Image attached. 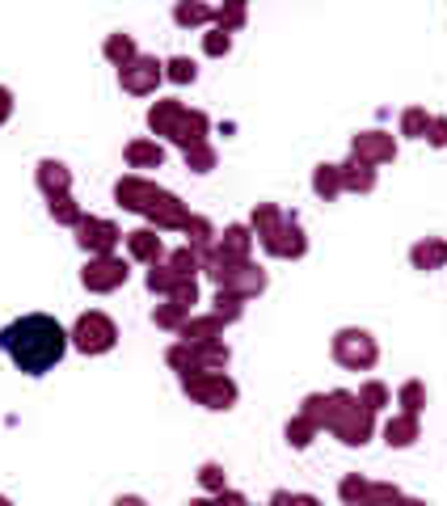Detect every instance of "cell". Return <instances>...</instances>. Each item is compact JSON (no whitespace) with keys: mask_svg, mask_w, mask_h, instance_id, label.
<instances>
[{"mask_svg":"<svg viewBox=\"0 0 447 506\" xmlns=\"http://www.w3.org/2000/svg\"><path fill=\"white\" fill-rule=\"evenodd\" d=\"M148 127H153L156 135H169V140H177L182 148H190V143H203L211 122L203 111H186L182 101H156L153 111H148Z\"/></svg>","mask_w":447,"mask_h":506,"instance_id":"cell-4","label":"cell"},{"mask_svg":"<svg viewBox=\"0 0 447 506\" xmlns=\"http://www.w3.org/2000/svg\"><path fill=\"white\" fill-rule=\"evenodd\" d=\"M190 506H245V498H240V494H219L216 502H208V498H198V502H190Z\"/></svg>","mask_w":447,"mask_h":506,"instance_id":"cell-40","label":"cell"},{"mask_svg":"<svg viewBox=\"0 0 447 506\" xmlns=\"http://www.w3.org/2000/svg\"><path fill=\"white\" fill-rule=\"evenodd\" d=\"M0 351L13 359V367L26 375H47L68 351L64 325L47 312H30V317L13 321L0 330Z\"/></svg>","mask_w":447,"mask_h":506,"instance_id":"cell-1","label":"cell"},{"mask_svg":"<svg viewBox=\"0 0 447 506\" xmlns=\"http://www.w3.org/2000/svg\"><path fill=\"white\" fill-rule=\"evenodd\" d=\"M127 161H132V169H161L165 148L161 143H148V140H135L132 148H127Z\"/></svg>","mask_w":447,"mask_h":506,"instance_id":"cell-20","label":"cell"},{"mask_svg":"<svg viewBox=\"0 0 447 506\" xmlns=\"http://www.w3.org/2000/svg\"><path fill=\"white\" fill-rule=\"evenodd\" d=\"M426 140L435 143V148H447V119H431V127H426Z\"/></svg>","mask_w":447,"mask_h":506,"instance_id":"cell-39","label":"cell"},{"mask_svg":"<svg viewBox=\"0 0 447 506\" xmlns=\"http://www.w3.org/2000/svg\"><path fill=\"white\" fill-rule=\"evenodd\" d=\"M0 506H9V498H0Z\"/></svg>","mask_w":447,"mask_h":506,"instance_id":"cell-44","label":"cell"},{"mask_svg":"<svg viewBox=\"0 0 447 506\" xmlns=\"http://www.w3.org/2000/svg\"><path fill=\"white\" fill-rule=\"evenodd\" d=\"M426 127H431V114L426 111H405V119H401V135H414V140H426Z\"/></svg>","mask_w":447,"mask_h":506,"instance_id":"cell-29","label":"cell"},{"mask_svg":"<svg viewBox=\"0 0 447 506\" xmlns=\"http://www.w3.org/2000/svg\"><path fill=\"white\" fill-rule=\"evenodd\" d=\"M135 56H140V51H135V43L127 38V34H110V38H106V59H110V64L127 68Z\"/></svg>","mask_w":447,"mask_h":506,"instance_id":"cell-23","label":"cell"},{"mask_svg":"<svg viewBox=\"0 0 447 506\" xmlns=\"http://www.w3.org/2000/svg\"><path fill=\"white\" fill-rule=\"evenodd\" d=\"M350 153L363 165H380V161H393L397 156V143H393V135H384V132H363L350 140Z\"/></svg>","mask_w":447,"mask_h":506,"instance_id":"cell-13","label":"cell"},{"mask_svg":"<svg viewBox=\"0 0 447 506\" xmlns=\"http://www.w3.org/2000/svg\"><path fill=\"white\" fill-rule=\"evenodd\" d=\"M211 17H216V9H208V5H177L174 9L177 26H208Z\"/></svg>","mask_w":447,"mask_h":506,"instance_id":"cell-26","label":"cell"},{"mask_svg":"<svg viewBox=\"0 0 447 506\" xmlns=\"http://www.w3.org/2000/svg\"><path fill=\"white\" fill-rule=\"evenodd\" d=\"M182 388L195 396L198 406H208V409H232V401H237V385H232L224 372L182 375Z\"/></svg>","mask_w":447,"mask_h":506,"instance_id":"cell-8","label":"cell"},{"mask_svg":"<svg viewBox=\"0 0 447 506\" xmlns=\"http://www.w3.org/2000/svg\"><path fill=\"white\" fill-rule=\"evenodd\" d=\"M127 249H132V258H140V262H148V266H156L161 262V237H156L153 228H135V232H127Z\"/></svg>","mask_w":447,"mask_h":506,"instance_id":"cell-16","label":"cell"},{"mask_svg":"<svg viewBox=\"0 0 447 506\" xmlns=\"http://www.w3.org/2000/svg\"><path fill=\"white\" fill-rule=\"evenodd\" d=\"M38 186H43L47 198H59V195H68V186H72V174H68L59 161H43V165H38Z\"/></svg>","mask_w":447,"mask_h":506,"instance_id":"cell-18","label":"cell"},{"mask_svg":"<svg viewBox=\"0 0 447 506\" xmlns=\"http://www.w3.org/2000/svg\"><path fill=\"white\" fill-rule=\"evenodd\" d=\"M359 401L371 409V414H376V409H380V406H388V388H384V385H363Z\"/></svg>","mask_w":447,"mask_h":506,"instance_id":"cell-35","label":"cell"},{"mask_svg":"<svg viewBox=\"0 0 447 506\" xmlns=\"http://www.w3.org/2000/svg\"><path fill=\"white\" fill-rule=\"evenodd\" d=\"M156 325H165V330H182L186 321H190V309L186 304H177V300H169V304H161V309L153 312Z\"/></svg>","mask_w":447,"mask_h":506,"instance_id":"cell-24","label":"cell"},{"mask_svg":"<svg viewBox=\"0 0 447 506\" xmlns=\"http://www.w3.org/2000/svg\"><path fill=\"white\" fill-rule=\"evenodd\" d=\"M80 283L89 287V291H114V287L127 283V262L122 258H93V262L80 270Z\"/></svg>","mask_w":447,"mask_h":506,"instance_id":"cell-12","label":"cell"},{"mask_svg":"<svg viewBox=\"0 0 447 506\" xmlns=\"http://www.w3.org/2000/svg\"><path fill=\"white\" fill-rule=\"evenodd\" d=\"M271 506H321L313 494H287V490H279V494L271 498Z\"/></svg>","mask_w":447,"mask_h":506,"instance_id":"cell-38","label":"cell"},{"mask_svg":"<svg viewBox=\"0 0 447 506\" xmlns=\"http://www.w3.org/2000/svg\"><path fill=\"white\" fill-rule=\"evenodd\" d=\"M165 68H169V80H177V85H190V80L198 77V68L190 64V59H186V56H174V59H169V64H165Z\"/></svg>","mask_w":447,"mask_h":506,"instance_id":"cell-30","label":"cell"},{"mask_svg":"<svg viewBox=\"0 0 447 506\" xmlns=\"http://www.w3.org/2000/svg\"><path fill=\"white\" fill-rule=\"evenodd\" d=\"M397 502H401V490L380 481V485H367V494H363L359 506H397Z\"/></svg>","mask_w":447,"mask_h":506,"instance_id":"cell-25","label":"cell"},{"mask_svg":"<svg viewBox=\"0 0 447 506\" xmlns=\"http://www.w3.org/2000/svg\"><path fill=\"white\" fill-rule=\"evenodd\" d=\"M114 198H119L127 211H140L148 220H156V228H186L190 224V211L177 203L169 190L144 182V177H122L114 186Z\"/></svg>","mask_w":447,"mask_h":506,"instance_id":"cell-2","label":"cell"},{"mask_svg":"<svg viewBox=\"0 0 447 506\" xmlns=\"http://www.w3.org/2000/svg\"><path fill=\"white\" fill-rule=\"evenodd\" d=\"M253 237L250 228H240V224H232L229 232H224V241L216 245V249L208 253V258H216V262H245V253H250Z\"/></svg>","mask_w":447,"mask_h":506,"instance_id":"cell-15","label":"cell"},{"mask_svg":"<svg viewBox=\"0 0 447 506\" xmlns=\"http://www.w3.org/2000/svg\"><path fill=\"white\" fill-rule=\"evenodd\" d=\"M186 165L195 169V174H208V169L216 165V153L208 148V140H203V143H190V148H186Z\"/></svg>","mask_w":447,"mask_h":506,"instance_id":"cell-27","label":"cell"},{"mask_svg":"<svg viewBox=\"0 0 447 506\" xmlns=\"http://www.w3.org/2000/svg\"><path fill=\"white\" fill-rule=\"evenodd\" d=\"M334 359H338L342 367H350V372H367V367L380 359V351H376V338H371L367 330H342L338 338H334Z\"/></svg>","mask_w":447,"mask_h":506,"instance_id":"cell-10","label":"cell"},{"mask_svg":"<svg viewBox=\"0 0 447 506\" xmlns=\"http://www.w3.org/2000/svg\"><path fill=\"white\" fill-rule=\"evenodd\" d=\"M72 346L85 354H106L110 346H114V338H119V330H114V321L106 317V312H85V317L72 325Z\"/></svg>","mask_w":447,"mask_h":506,"instance_id":"cell-9","label":"cell"},{"mask_svg":"<svg viewBox=\"0 0 447 506\" xmlns=\"http://www.w3.org/2000/svg\"><path fill=\"white\" fill-rule=\"evenodd\" d=\"M334 435H338L346 448H359L371 439V409L363 406L355 393H329V422Z\"/></svg>","mask_w":447,"mask_h":506,"instance_id":"cell-5","label":"cell"},{"mask_svg":"<svg viewBox=\"0 0 447 506\" xmlns=\"http://www.w3.org/2000/svg\"><path fill=\"white\" fill-rule=\"evenodd\" d=\"M313 435H316V427L304 418V414H300L295 422H287V443H292V448H308V443H313Z\"/></svg>","mask_w":447,"mask_h":506,"instance_id":"cell-28","label":"cell"},{"mask_svg":"<svg viewBox=\"0 0 447 506\" xmlns=\"http://www.w3.org/2000/svg\"><path fill=\"white\" fill-rule=\"evenodd\" d=\"M161 68L165 64H156V59L135 56L127 68H119V80H122V89H127V93H153L156 80H161Z\"/></svg>","mask_w":447,"mask_h":506,"instance_id":"cell-14","label":"cell"},{"mask_svg":"<svg viewBox=\"0 0 447 506\" xmlns=\"http://www.w3.org/2000/svg\"><path fill=\"white\" fill-rule=\"evenodd\" d=\"M114 506H148V502H144V498H119Z\"/></svg>","mask_w":447,"mask_h":506,"instance_id":"cell-42","label":"cell"},{"mask_svg":"<svg viewBox=\"0 0 447 506\" xmlns=\"http://www.w3.org/2000/svg\"><path fill=\"white\" fill-rule=\"evenodd\" d=\"M216 26H219L224 34L240 30V26H245V9H240V5H229V9H216Z\"/></svg>","mask_w":447,"mask_h":506,"instance_id":"cell-33","label":"cell"},{"mask_svg":"<svg viewBox=\"0 0 447 506\" xmlns=\"http://www.w3.org/2000/svg\"><path fill=\"white\" fill-rule=\"evenodd\" d=\"M422 401H426L422 385H418V380H410V385L401 388V406H405V414H414V418H418V409H422Z\"/></svg>","mask_w":447,"mask_h":506,"instance_id":"cell-34","label":"cell"},{"mask_svg":"<svg viewBox=\"0 0 447 506\" xmlns=\"http://www.w3.org/2000/svg\"><path fill=\"white\" fill-rule=\"evenodd\" d=\"M397 506H426V502H414V498H401V502H397Z\"/></svg>","mask_w":447,"mask_h":506,"instance_id":"cell-43","label":"cell"},{"mask_svg":"<svg viewBox=\"0 0 447 506\" xmlns=\"http://www.w3.org/2000/svg\"><path fill=\"white\" fill-rule=\"evenodd\" d=\"M119 237L122 232L110 220H98V216H80V224H77V245L89 253H98V258H106V253L119 245Z\"/></svg>","mask_w":447,"mask_h":506,"instance_id":"cell-11","label":"cell"},{"mask_svg":"<svg viewBox=\"0 0 447 506\" xmlns=\"http://www.w3.org/2000/svg\"><path fill=\"white\" fill-rule=\"evenodd\" d=\"M384 439H388V448H410V443L418 439V418L414 414H397V418L384 427Z\"/></svg>","mask_w":447,"mask_h":506,"instance_id":"cell-19","label":"cell"},{"mask_svg":"<svg viewBox=\"0 0 447 506\" xmlns=\"http://www.w3.org/2000/svg\"><path fill=\"white\" fill-rule=\"evenodd\" d=\"M51 216L59 224H80V211H77V203L68 195H59V198H51Z\"/></svg>","mask_w":447,"mask_h":506,"instance_id":"cell-32","label":"cell"},{"mask_svg":"<svg viewBox=\"0 0 447 506\" xmlns=\"http://www.w3.org/2000/svg\"><path fill=\"white\" fill-rule=\"evenodd\" d=\"M342 169V190H371L376 186V169L363 165V161H350V165H338Z\"/></svg>","mask_w":447,"mask_h":506,"instance_id":"cell-21","label":"cell"},{"mask_svg":"<svg viewBox=\"0 0 447 506\" xmlns=\"http://www.w3.org/2000/svg\"><path fill=\"white\" fill-rule=\"evenodd\" d=\"M169 364H174L182 375L224 372V364H229V346H224V342H182V346L169 351Z\"/></svg>","mask_w":447,"mask_h":506,"instance_id":"cell-7","label":"cell"},{"mask_svg":"<svg viewBox=\"0 0 447 506\" xmlns=\"http://www.w3.org/2000/svg\"><path fill=\"white\" fill-rule=\"evenodd\" d=\"M208 275L219 283L224 296H237V300L258 296V291L266 287V275L250 262H216V258H208Z\"/></svg>","mask_w":447,"mask_h":506,"instance_id":"cell-6","label":"cell"},{"mask_svg":"<svg viewBox=\"0 0 447 506\" xmlns=\"http://www.w3.org/2000/svg\"><path fill=\"white\" fill-rule=\"evenodd\" d=\"M313 190L321 198H338L342 195V169L338 165H321L313 174Z\"/></svg>","mask_w":447,"mask_h":506,"instance_id":"cell-22","label":"cell"},{"mask_svg":"<svg viewBox=\"0 0 447 506\" xmlns=\"http://www.w3.org/2000/svg\"><path fill=\"white\" fill-rule=\"evenodd\" d=\"M410 262H414V270H439L447 262V245L439 237H426V241H418L410 249Z\"/></svg>","mask_w":447,"mask_h":506,"instance_id":"cell-17","label":"cell"},{"mask_svg":"<svg viewBox=\"0 0 447 506\" xmlns=\"http://www.w3.org/2000/svg\"><path fill=\"white\" fill-rule=\"evenodd\" d=\"M367 485H371V481H363L359 473H350L346 481H342V502H346V506H359L363 494H367Z\"/></svg>","mask_w":447,"mask_h":506,"instance_id":"cell-31","label":"cell"},{"mask_svg":"<svg viewBox=\"0 0 447 506\" xmlns=\"http://www.w3.org/2000/svg\"><path fill=\"white\" fill-rule=\"evenodd\" d=\"M229 47H232V38L224 30H211L208 38H203V51H208V56H229Z\"/></svg>","mask_w":447,"mask_h":506,"instance_id":"cell-37","label":"cell"},{"mask_svg":"<svg viewBox=\"0 0 447 506\" xmlns=\"http://www.w3.org/2000/svg\"><path fill=\"white\" fill-rule=\"evenodd\" d=\"M13 114V98H9V89H0V122Z\"/></svg>","mask_w":447,"mask_h":506,"instance_id":"cell-41","label":"cell"},{"mask_svg":"<svg viewBox=\"0 0 447 506\" xmlns=\"http://www.w3.org/2000/svg\"><path fill=\"white\" fill-rule=\"evenodd\" d=\"M198 481L208 485V490H216V494H224V485H229V477H224V469H219V464H203V473H198Z\"/></svg>","mask_w":447,"mask_h":506,"instance_id":"cell-36","label":"cell"},{"mask_svg":"<svg viewBox=\"0 0 447 506\" xmlns=\"http://www.w3.org/2000/svg\"><path fill=\"white\" fill-rule=\"evenodd\" d=\"M253 232H258V241H262L274 258H300V253L308 249L304 232H300V220L279 207H271V203L253 211Z\"/></svg>","mask_w":447,"mask_h":506,"instance_id":"cell-3","label":"cell"}]
</instances>
